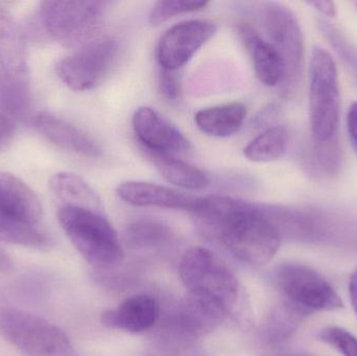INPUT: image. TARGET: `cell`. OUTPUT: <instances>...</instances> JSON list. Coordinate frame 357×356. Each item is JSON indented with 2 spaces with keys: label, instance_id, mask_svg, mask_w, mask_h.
Wrapping results in <instances>:
<instances>
[{
  "label": "cell",
  "instance_id": "cell-1",
  "mask_svg": "<svg viewBox=\"0 0 357 356\" xmlns=\"http://www.w3.org/2000/svg\"><path fill=\"white\" fill-rule=\"evenodd\" d=\"M193 215L206 238L220 242L248 265H266L280 248V234L257 203L229 196H205L201 210Z\"/></svg>",
  "mask_w": 357,
  "mask_h": 356
},
{
  "label": "cell",
  "instance_id": "cell-27",
  "mask_svg": "<svg viewBox=\"0 0 357 356\" xmlns=\"http://www.w3.org/2000/svg\"><path fill=\"white\" fill-rule=\"evenodd\" d=\"M318 29L341 59L357 84V47L341 33L339 29L324 19H319Z\"/></svg>",
  "mask_w": 357,
  "mask_h": 356
},
{
  "label": "cell",
  "instance_id": "cell-3",
  "mask_svg": "<svg viewBox=\"0 0 357 356\" xmlns=\"http://www.w3.org/2000/svg\"><path fill=\"white\" fill-rule=\"evenodd\" d=\"M178 275L187 295L230 314L239 295L237 278L209 249L195 247L183 255Z\"/></svg>",
  "mask_w": 357,
  "mask_h": 356
},
{
  "label": "cell",
  "instance_id": "cell-29",
  "mask_svg": "<svg viewBox=\"0 0 357 356\" xmlns=\"http://www.w3.org/2000/svg\"><path fill=\"white\" fill-rule=\"evenodd\" d=\"M319 339L343 356H357V339L343 328H324L319 334Z\"/></svg>",
  "mask_w": 357,
  "mask_h": 356
},
{
  "label": "cell",
  "instance_id": "cell-28",
  "mask_svg": "<svg viewBox=\"0 0 357 356\" xmlns=\"http://www.w3.org/2000/svg\"><path fill=\"white\" fill-rule=\"evenodd\" d=\"M209 4L208 1H187V0H161L156 2L151 10L149 21L154 26L167 22L178 15L188 14L203 10Z\"/></svg>",
  "mask_w": 357,
  "mask_h": 356
},
{
  "label": "cell",
  "instance_id": "cell-30",
  "mask_svg": "<svg viewBox=\"0 0 357 356\" xmlns=\"http://www.w3.org/2000/svg\"><path fill=\"white\" fill-rule=\"evenodd\" d=\"M159 88L169 102H178L181 95V82L176 71L161 69L159 75Z\"/></svg>",
  "mask_w": 357,
  "mask_h": 356
},
{
  "label": "cell",
  "instance_id": "cell-5",
  "mask_svg": "<svg viewBox=\"0 0 357 356\" xmlns=\"http://www.w3.org/2000/svg\"><path fill=\"white\" fill-rule=\"evenodd\" d=\"M341 112L339 73L333 56L314 47L310 61V118L312 139L324 142L337 135Z\"/></svg>",
  "mask_w": 357,
  "mask_h": 356
},
{
  "label": "cell",
  "instance_id": "cell-37",
  "mask_svg": "<svg viewBox=\"0 0 357 356\" xmlns=\"http://www.w3.org/2000/svg\"><path fill=\"white\" fill-rule=\"evenodd\" d=\"M273 356H303V355H273Z\"/></svg>",
  "mask_w": 357,
  "mask_h": 356
},
{
  "label": "cell",
  "instance_id": "cell-36",
  "mask_svg": "<svg viewBox=\"0 0 357 356\" xmlns=\"http://www.w3.org/2000/svg\"><path fill=\"white\" fill-rule=\"evenodd\" d=\"M12 261H10V256L8 253L0 248V272H8L12 269Z\"/></svg>",
  "mask_w": 357,
  "mask_h": 356
},
{
  "label": "cell",
  "instance_id": "cell-2",
  "mask_svg": "<svg viewBox=\"0 0 357 356\" xmlns=\"http://www.w3.org/2000/svg\"><path fill=\"white\" fill-rule=\"evenodd\" d=\"M58 219L77 252L94 267L121 265L125 251L119 234L102 212L75 206H60Z\"/></svg>",
  "mask_w": 357,
  "mask_h": 356
},
{
  "label": "cell",
  "instance_id": "cell-11",
  "mask_svg": "<svg viewBox=\"0 0 357 356\" xmlns=\"http://www.w3.org/2000/svg\"><path fill=\"white\" fill-rule=\"evenodd\" d=\"M132 125L146 153L175 156L190 150V141L184 134L151 107L136 110Z\"/></svg>",
  "mask_w": 357,
  "mask_h": 356
},
{
  "label": "cell",
  "instance_id": "cell-14",
  "mask_svg": "<svg viewBox=\"0 0 357 356\" xmlns=\"http://www.w3.org/2000/svg\"><path fill=\"white\" fill-rule=\"evenodd\" d=\"M0 73L1 79L29 83L26 43L12 13L0 4Z\"/></svg>",
  "mask_w": 357,
  "mask_h": 356
},
{
  "label": "cell",
  "instance_id": "cell-34",
  "mask_svg": "<svg viewBox=\"0 0 357 356\" xmlns=\"http://www.w3.org/2000/svg\"><path fill=\"white\" fill-rule=\"evenodd\" d=\"M308 6H312L314 10L320 12L321 14L326 17H335L337 15V8H335V2L326 1V0H314V1L307 2Z\"/></svg>",
  "mask_w": 357,
  "mask_h": 356
},
{
  "label": "cell",
  "instance_id": "cell-15",
  "mask_svg": "<svg viewBox=\"0 0 357 356\" xmlns=\"http://www.w3.org/2000/svg\"><path fill=\"white\" fill-rule=\"evenodd\" d=\"M160 318V305L150 295H135L116 309L102 313L100 321L105 327L131 334L146 332L156 325Z\"/></svg>",
  "mask_w": 357,
  "mask_h": 356
},
{
  "label": "cell",
  "instance_id": "cell-8",
  "mask_svg": "<svg viewBox=\"0 0 357 356\" xmlns=\"http://www.w3.org/2000/svg\"><path fill=\"white\" fill-rule=\"evenodd\" d=\"M121 45L113 38L92 40L59 61L56 72L73 91H88L105 81L116 64Z\"/></svg>",
  "mask_w": 357,
  "mask_h": 356
},
{
  "label": "cell",
  "instance_id": "cell-35",
  "mask_svg": "<svg viewBox=\"0 0 357 356\" xmlns=\"http://www.w3.org/2000/svg\"><path fill=\"white\" fill-rule=\"evenodd\" d=\"M349 294L351 299L352 307H354L357 316V271L352 274L349 281Z\"/></svg>",
  "mask_w": 357,
  "mask_h": 356
},
{
  "label": "cell",
  "instance_id": "cell-31",
  "mask_svg": "<svg viewBox=\"0 0 357 356\" xmlns=\"http://www.w3.org/2000/svg\"><path fill=\"white\" fill-rule=\"evenodd\" d=\"M281 115V108L279 105L270 104L262 108L252 119V127L254 129L266 130L274 127Z\"/></svg>",
  "mask_w": 357,
  "mask_h": 356
},
{
  "label": "cell",
  "instance_id": "cell-9",
  "mask_svg": "<svg viewBox=\"0 0 357 356\" xmlns=\"http://www.w3.org/2000/svg\"><path fill=\"white\" fill-rule=\"evenodd\" d=\"M274 279L284 301L307 314L343 307V301L335 288L318 272L306 265L282 263L275 270Z\"/></svg>",
  "mask_w": 357,
  "mask_h": 356
},
{
  "label": "cell",
  "instance_id": "cell-6",
  "mask_svg": "<svg viewBox=\"0 0 357 356\" xmlns=\"http://www.w3.org/2000/svg\"><path fill=\"white\" fill-rule=\"evenodd\" d=\"M0 336L25 356H77L58 326L15 307H0Z\"/></svg>",
  "mask_w": 357,
  "mask_h": 356
},
{
  "label": "cell",
  "instance_id": "cell-19",
  "mask_svg": "<svg viewBox=\"0 0 357 356\" xmlns=\"http://www.w3.org/2000/svg\"><path fill=\"white\" fill-rule=\"evenodd\" d=\"M247 106L243 102H230L197 111L195 121L199 131L211 137L225 138L234 135L243 127L247 117Z\"/></svg>",
  "mask_w": 357,
  "mask_h": 356
},
{
  "label": "cell",
  "instance_id": "cell-17",
  "mask_svg": "<svg viewBox=\"0 0 357 356\" xmlns=\"http://www.w3.org/2000/svg\"><path fill=\"white\" fill-rule=\"evenodd\" d=\"M0 210L38 225L42 205L37 194L16 176L0 171Z\"/></svg>",
  "mask_w": 357,
  "mask_h": 356
},
{
  "label": "cell",
  "instance_id": "cell-26",
  "mask_svg": "<svg viewBox=\"0 0 357 356\" xmlns=\"http://www.w3.org/2000/svg\"><path fill=\"white\" fill-rule=\"evenodd\" d=\"M0 242L31 248H41L48 238L38 225L0 210Z\"/></svg>",
  "mask_w": 357,
  "mask_h": 356
},
{
  "label": "cell",
  "instance_id": "cell-20",
  "mask_svg": "<svg viewBox=\"0 0 357 356\" xmlns=\"http://www.w3.org/2000/svg\"><path fill=\"white\" fill-rule=\"evenodd\" d=\"M302 169L316 180H326L337 175L341 169L342 150L339 137L329 141L312 139L303 146L299 157Z\"/></svg>",
  "mask_w": 357,
  "mask_h": 356
},
{
  "label": "cell",
  "instance_id": "cell-18",
  "mask_svg": "<svg viewBox=\"0 0 357 356\" xmlns=\"http://www.w3.org/2000/svg\"><path fill=\"white\" fill-rule=\"evenodd\" d=\"M227 317L228 314L222 309L186 295L176 311L175 324L184 336L201 338L213 332Z\"/></svg>",
  "mask_w": 357,
  "mask_h": 356
},
{
  "label": "cell",
  "instance_id": "cell-16",
  "mask_svg": "<svg viewBox=\"0 0 357 356\" xmlns=\"http://www.w3.org/2000/svg\"><path fill=\"white\" fill-rule=\"evenodd\" d=\"M238 31L241 41L253 61L254 70L260 83L271 88L280 86L283 67L275 48L249 23L239 24Z\"/></svg>",
  "mask_w": 357,
  "mask_h": 356
},
{
  "label": "cell",
  "instance_id": "cell-12",
  "mask_svg": "<svg viewBox=\"0 0 357 356\" xmlns=\"http://www.w3.org/2000/svg\"><path fill=\"white\" fill-rule=\"evenodd\" d=\"M117 196L123 202L138 207H158L188 211L195 215L201 210L205 198L183 194L167 186L146 181H127L119 184Z\"/></svg>",
  "mask_w": 357,
  "mask_h": 356
},
{
  "label": "cell",
  "instance_id": "cell-23",
  "mask_svg": "<svg viewBox=\"0 0 357 356\" xmlns=\"http://www.w3.org/2000/svg\"><path fill=\"white\" fill-rule=\"evenodd\" d=\"M291 134L284 125H276L262 131L243 148V155L252 162L266 163L284 156Z\"/></svg>",
  "mask_w": 357,
  "mask_h": 356
},
{
  "label": "cell",
  "instance_id": "cell-25",
  "mask_svg": "<svg viewBox=\"0 0 357 356\" xmlns=\"http://www.w3.org/2000/svg\"><path fill=\"white\" fill-rule=\"evenodd\" d=\"M174 232L165 224L155 219H144L133 222L126 230V244L132 249H160L174 240Z\"/></svg>",
  "mask_w": 357,
  "mask_h": 356
},
{
  "label": "cell",
  "instance_id": "cell-10",
  "mask_svg": "<svg viewBox=\"0 0 357 356\" xmlns=\"http://www.w3.org/2000/svg\"><path fill=\"white\" fill-rule=\"evenodd\" d=\"M216 33L211 21H183L165 31L157 46V60L161 68L177 71L186 65Z\"/></svg>",
  "mask_w": 357,
  "mask_h": 356
},
{
  "label": "cell",
  "instance_id": "cell-33",
  "mask_svg": "<svg viewBox=\"0 0 357 356\" xmlns=\"http://www.w3.org/2000/svg\"><path fill=\"white\" fill-rule=\"evenodd\" d=\"M347 130L352 148L357 156V102H354L348 110Z\"/></svg>",
  "mask_w": 357,
  "mask_h": 356
},
{
  "label": "cell",
  "instance_id": "cell-4",
  "mask_svg": "<svg viewBox=\"0 0 357 356\" xmlns=\"http://www.w3.org/2000/svg\"><path fill=\"white\" fill-rule=\"evenodd\" d=\"M259 14L266 41L282 63L281 93L284 98H293L301 85L304 71V38L299 21L287 6L278 2H264Z\"/></svg>",
  "mask_w": 357,
  "mask_h": 356
},
{
  "label": "cell",
  "instance_id": "cell-32",
  "mask_svg": "<svg viewBox=\"0 0 357 356\" xmlns=\"http://www.w3.org/2000/svg\"><path fill=\"white\" fill-rule=\"evenodd\" d=\"M15 137L16 127L14 121L3 113H0V154L6 152L10 148Z\"/></svg>",
  "mask_w": 357,
  "mask_h": 356
},
{
  "label": "cell",
  "instance_id": "cell-13",
  "mask_svg": "<svg viewBox=\"0 0 357 356\" xmlns=\"http://www.w3.org/2000/svg\"><path fill=\"white\" fill-rule=\"evenodd\" d=\"M33 127L48 141L62 150L86 158H100V144L83 130L62 117L50 112H40L33 117Z\"/></svg>",
  "mask_w": 357,
  "mask_h": 356
},
{
  "label": "cell",
  "instance_id": "cell-21",
  "mask_svg": "<svg viewBox=\"0 0 357 356\" xmlns=\"http://www.w3.org/2000/svg\"><path fill=\"white\" fill-rule=\"evenodd\" d=\"M52 194L61 202V206L83 207L102 212V202L93 188L79 176L61 171L52 176L50 181Z\"/></svg>",
  "mask_w": 357,
  "mask_h": 356
},
{
  "label": "cell",
  "instance_id": "cell-22",
  "mask_svg": "<svg viewBox=\"0 0 357 356\" xmlns=\"http://www.w3.org/2000/svg\"><path fill=\"white\" fill-rule=\"evenodd\" d=\"M157 171L169 183L186 190H203L210 185V178L199 167L172 155L148 153Z\"/></svg>",
  "mask_w": 357,
  "mask_h": 356
},
{
  "label": "cell",
  "instance_id": "cell-38",
  "mask_svg": "<svg viewBox=\"0 0 357 356\" xmlns=\"http://www.w3.org/2000/svg\"><path fill=\"white\" fill-rule=\"evenodd\" d=\"M356 6H357V2H356Z\"/></svg>",
  "mask_w": 357,
  "mask_h": 356
},
{
  "label": "cell",
  "instance_id": "cell-24",
  "mask_svg": "<svg viewBox=\"0 0 357 356\" xmlns=\"http://www.w3.org/2000/svg\"><path fill=\"white\" fill-rule=\"evenodd\" d=\"M308 315L299 307L283 301L273 309L264 323L262 330L264 340L268 344H279L289 340Z\"/></svg>",
  "mask_w": 357,
  "mask_h": 356
},
{
  "label": "cell",
  "instance_id": "cell-7",
  "mask_svg": "<svg viewBox=\"0 0 357 356\" xmlns=\"http://www.w3.org/2000/svg\"><path fill=\"white\" fill-rule=\"evenodd\" d=\"M110 2L98 0L43 1L40 19L46 33L67 47H82L100 31Z\"/></svg>",
  "mask_w": 357,
  "mask_h": 356
}]
</instances>
